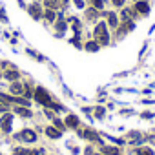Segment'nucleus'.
Segmentation results:
<instances>
[{"instance_id": "f257e3e1", "label": "nucleus", "mask_w": 155, "mask_h": 155, "mask_svg": "<svg viewBox=\"0 0 155 155\" xmlns=\"http://www.w3.org/2000/svg\"><path fill=\"white\" fill-rule=\"evenodd\" d=\"M95 38H97V42H99V44H102V46H106V44L110 42L108 28H106V24H104V22H99V24H97V28H95Z\"/></svg>"}, {"instance_id": "f03ea898", "label": "nucleus", "mask_w": 155, "mask_h": 155, "mask_svg": "<svg viewBox=\"0 0 155 155\" xmlns=\"http://www.w3.org/2000/svg\"><path fill=\"white\" fill-rule=\"evenodd\" d=\"M35 99H37L40 104H44V106H49V104H51L49 93H48L44 88H37V90H35Z\"/></svg>"}, {"instance_id": "7ed1b4c3", "label": "nucleus", "mask_w": 155, "mask_h": 155, "mask_svg": "<svg viewBox=\"0 0 155 155\" xmlns=\"http://www.w3.org/2000/svg\"><path fill=\"white\" fill-rule=\"evenodd\" d=\"M18 140H26V142H35L37 140V135H35V131L33 130H24L22 133H18V135H15Z\"/></svg>"}, {"instance_id": "20e7f679", "label": "nucleus", "mask_w": 155, "mask_h": 155, "mask_svg": "<svg viewBox=\"0 0 155 155\" xmlns=\"http://www.w3.org/2000/svg\"><path fill=\"white\" fill-rule=\"evenodd\" d=\"M11 120H13V115H9V113H6L0 119V126H2L4 131H11Z\"/></svg>"}, {"instance_id": "39448f33", "label": "nucleus", "mask_w": 155, "mask_h": 155, "mask_svg": "<svg viewBox=\"0 0 155 155\" xmlns=\"http://www.w3.org/2000/svg\"><path fill=\"white\" fill-rule=\"evenodd\" d=\"M135 9H137L140 15H148V13H150V6H148L146 0H139V2L135 4Z\"/></svg>"}, {"instance_id": "423d86ee", "label": "nucleus", "mask_w": 155, "mask_h": 155, "mask_svg": "<svg viewBox=\"0 0 155 155\" xmlns=\"http://www.w3.org/2000/svg\"><path fill=\"white\" fill-rule=\"evenodd\" d=\"M29 13H31L33 18L38 20V18L42 17V8H40V4H31V6H29Z\"/></svg>"}, {"instance_id": "0eeeda50", "label": "nucleus", "mask_w": 155, "mask_h": 155, "mask_svg": "<svg viewBox=\"0 0 155 155\" xmlns=\"http://www.w3.org/2000/svg\"><path fill=\"white\" fill-rule=\"evenodd\" d=\"M66 126H69V128H77V126H79V117H77V115H68V119H66Z\"/></svg>"}, {"instance_id": "6e6552de", "label": "nucleus", "mask_w": 155, "mask_h": 155, "mask_svg": "<svg viewBox=\"0 0 155 155\" xmlns=\"http://www.w3.org/2000/svg\"><path fill=\"white\" fill-rule=\"evenodd\" d=\"M102 155H120V151L115 146H104L102 148Z\"/></svg>"}, {"instance_id": "1a4fd4ad", "label": "nucleus", "mask_w": 155, "mask_h": 155, "mask_svg": "<svg viewBox=\"0 0 155 155\" xmlns=\"http://www.w3.org/2000/svg\"><path fill=\"white\" fill-rule=\"evenodd\" d=\"M46 133H48V137H51V139H58V137H60V131H58L57 128H46Z\"/></svg>"}, {"instance_id": "9d476101", "label": "nucleus", "mask_w": 155, "mask_h": 155, "mask_svg": "<svg viewBox=\"0 0 155 155\" xmlns=\"http://www.w3.org/2000/svg\"><path fill=\"white\" fill-rule=\"evenodd\" d=\"M108 22H110V26H111V28H117V24H119L117 15H115V13H108Z\"/></svg>"}, {"instance_id": "9b49d317", "label": "nucleus", "mask_w": 155, "mask_h": 155, "mask_svg": "<svg viewBox=\"0 0 155 155\" xmlns=\"http://www.w3.org/2000/svg\"><path fill=\"white\" fill-rule=\"evenodd\" d=\"M22 90H24V88H22L18 82H15V84L11 86V90H9V91H11V93H13V97H15V95H20V93H24Z\"/></svg>"}, {"instance_id": "f8f14e48", "label": "nucleus", "mask_w": 155, "mask_h": 155, "mask_svg": "<svg viewBox=\"0 0 155 155\" xmlns=\"http://www.w3.org/2000/svg\"><path fill=\"white\" fill-rule=\"evenodd\" d=\"M15 113H17V115H20V117H31V111H29L28 108H17V110H15Z\"/></svg>"}, {"instance_id": "ddd939ff", "label": "nucleus", "mask_w": 155, "mask_h": 155, "mask_svg": "<svg viewBox=\"0 0 155 155\" xmlns=\"http://www.w3.org/2000/svg\"><path fill=\"white\" fill-rule=\"evenodd\" d=\"M84 137L90 139V140H99V137H97V133H95L93 130H86V131H84Z\"/></svg>"}, {"instance_id": "4468645a", "label": "nucleus", "mask_w": 155, "mask_h": 155, "mask_svg": "<svg viewBox=\"0 0 155 155\" xmlns=\"http://www.w3.org/2000/svg\"><path fill=\"white\" fill-rule=\"evenodd\" d=\"M99 46H101L99 42H88V44H86V49H88V51H97Z\"/></svg>"}, {"instance_id": "2eb2a0df", "label": "nucleus", "mask_w": 155, "mask_h": 155, "mask_svg": "<svg viewBox=\"0 0 155 155\" xmlns=\"http://www.w3.org/2000/svg\"><path fill=\"white\" fill-rule=\"evenodd\" d=\"M137 153L139 155H153V150H150V148H139Z\"/></svg>"}, {"instance_id": "dca6fc26", "label": "nucleus", "mask_w": 155, "mask_h": 155, "mask_svg": "<svg viewBox=\"0 0 155 155\" xmlns=\"http://www.w3.org/2000/svg\"><path fill=\"white\" fill-rule=\"evenodd\" d=\"M6 79H9V81H17V79H18V73H17V71H8V73H6Z\"/></svg>"}, {"instance_id": "f3484780", "label": "nucleus", "mask_w": 155, "mask_h": 155, "mask_svg": "<svg viewBox=\"0 0 155 155\" xmlns=\"http://www.w3.org/2000/svg\"><path fill=\"white\" fill-rule=\"evenodd\" d=\"M44 2H46V6H48L49 9H55V8H58V2H57V0H44Z\"/></svg>"}, {"instance_id": "a211bd4d", "label": "nucleus", "mask_w": 155, "mask_h": 155, "mask_svg": "<svg viewBox=\"0 0 155 155\" xmlns=\"http://www.w3.org/2000/svg\"><path fill=\"white\" fill-rule=\"evenodd\" d=\"M91 4L95 9H102L104 8V0H91Z\"/></svg>"}, {"instance_id": "6ab92c4d", "label": "nucleus", "mask_w": 155, "mask_h": 155, "mask_svg": "<svg viewBox=\"0 0 155 155\" xmlns=\"http://www.w3.org/2000/svg\"><path fill=\"white\" fill-rule=\"evenodd\" d=\"M55 128H57L58 131H64V130H66V126H64V124H62L58 119H55Z\"/></svg>"}, {"instance_id": "aec40b11", "label": "nucleus", "mask_w": 155, "mask_h": 155, "mask_svg": "<svg viewBox=\"0 0 155 155\" xmlns=\"http://www.w3.org/2000/svg\"><path fill=\"white\" fill-rule=\"evenodd\" d=\"M8 110H9L8 102H6V101H2V99H0V111H8Z\"/></svg>"}, {"instance_id": "412c9836", "label": "nucleus", "mask_w": 155, "mask_h": 155, "mask_svg": "<svg viewBox=\"0 0 155 155\" xmlns=\"http://www.w3.org/2000/svg\"><path fill=\"white\" fill-rule=\"evenodd\" d=\"M46 18H48L49 22H53V20H55V13H53L51 9H48V11H46Z\"/></svg>"}, {"instance_id": "4be33fe9", "label": "nucleus", "mask_w": 155, "mask_h": 155, "mask_svg": "<svg viewBox=\"0 0 155 155\" xmlns=\"http://www.w3.org/2000/svg\"><path fill=\"white\" fill-rule=\"evenodd\" d=\"M13 102H18V104H22V106H29V102L26 101V99H18V97H15V101Z\"/></svg>"}, {"instance_id": "5701e85b", "label": "nucleus", "mask_w": 155, "mask_h": 155, "mask_svg": "<svg viewBox=\"0 0 155 155\" xmlns=\"http://www.w3.org/2000/svg\"><path fill=\"white\" fill-rule=\"evenodd\" d=\"M57 29H58V31H64V29H66V22H64V20L57 22Z\"/></svg>"}, {"instance_id": "b1692460", "label": "nucleus", "mask_w": 155, "mask_h": 155, "mask_svg": "<svg viewBox=\"0 0 155 155\" xmlns=\"http://www.w3.org/2000/svg\"><path fill=\"white\" fill-rule=\"evenodd\" d=\"M88 17H90L91 20H93V18L97 17V9H90V11H88Z\"/></svg>"}, {"instance_id": "393cba45", "label": "nucleus", "mask_w": 155, "mask_h": 155, "mask_svg": "<svg viewBox=\"0 0 155 155\" xmlns=\"http://www.w3.org/2000/svg\"><path fill=\"white\" fill-rule=\"evenodd\" d=\"M122 18H124V20H130V9H124V11H122Z\"/></svg>"}, {"instance_id": "a878e982", "label": "nucleus", "mask_w": 155, "mask_h": 155, "mask_svg": "<svg viewBox=\"0 0 155 155\" xmlns=\"http://www.w3.org/2000/svg\"><path fill=\"white\" fill-rule=\"evenodd\" d=\"M97 117H99V119L104 117V110H102V108H97Z\"/></svg>"}, {"instance_id": "bb28decb", "label": "nucleus", "mask_w": 155, "mask_h": 155, "mask_svg": "<svg viewBox=\"0 0 155 155\" xmlns=\"http://www.w3.org/2000/svg\"><path fill=\"white\" fill-rule=\"evenodd\" d=\"M113 4H115V6H117V8H120V6H122V4H124V0H113Z\"/></svg>"}, {"instance_id": "cd10ccee", "label": "nucleus", "mask_w": 155, "mask_h": 155, "mask_svg": "<svg viewBox=\"0 0 155 155\" xmlns=\"http://www.w3.org/2000/svg\"><path fill=\"white\" fill-rule=\"evenodd\" d=\"M73 2L77 4V8H84V4H82V0H73Z\"/></svg>"}, {"instance_id": "c85d7f7f", "label": "nucleus", "mask_w": 155, "mask_h": 155, "mask_svg": "<svg viewBox=\"0 0 155 155\" xmlns=\"http://www.w3.org/2000/svg\"><path fill=\"white\" fill-rule=\"evenodd\" d=\"M97 155H102V153H97Z\"/></svg>"}]
</instances>
